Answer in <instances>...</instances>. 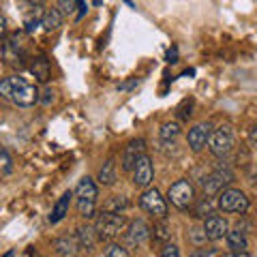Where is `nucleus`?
Wrapping results in <instances>:
<instances>
[{"mask_svg": "<svg viewBox=\"0 0 257 257\" xmlns=\"http://www.w3.org/2000/svg\"><path fill=\"white\" fill-rule=\"evenodd\" d=\"M0 99L11 101L18 107H32L35 103H39V90L24 77L11 75L0 79Z\"/></svg>", "mask_w": 257, "mask_h": 257, "instance_id": "f257e3e1", "label": "nucleus"}, {"mask_svg": "<svg viewBox=\"0 0 257 257\" xmlns=\"http://www.w3.org/2000/svg\"><path fill=\"white\" fill-rule=\"evenodd\" d=\"M202 229H204V234H206V238L210 240V242H216V240H223L225 236H227L229 223H227V219H225V216L212 214L210 219H206V221H204Z\"/></svg>", "mask_w": 257, "mask_h": 257, "instance_id": "ddd939ff", "label": "nucleus"}, {"mask_svg": "<svg viewBox=\"0 0 257 257\" xmlns=\"http://www.w3.org/2000/svg\"><path fill=\"white\" fill-rule=\"evenodd\" d=\"M231 182H234V172L227 165H219L216 170H212L210 174L202 178V189L206 195H219L223 187H227Z\"/></svg>", "mask_w": 257, "mask_h": 257, "instance_id": "0eeeda50", "label": "nucleus"}, {"mask_svg": "<svg viewBox=\"0 0 257 257\" xmlns=\"http://www.w3.org/2000/svg\"><path fill=\"white\" fill-rule=\"evenodd\" d=\"M62 26V13L58 9H47L41 18V28L47 32H54Z\"/></svg>", "mask_w": 257, "mask_h": 257, "instance_id": "4be33fe9", "label": "nucleus"}, {"mask_svg": "<svg viewBox=\"0 0 257 257\" xmlns=\"http://www.w3.org/2000/svg\"><path fill=\"white\" fill-rule=\"evenodd\" d=\"M75 240L79 248H86V251H94V246L101 242L99 236H96V229L94 225H79V227L75 229Z\"/></svg>", "mask_w": 257, "mask_h": 257, "instance_id": "2eb2a0df", "label": "nucleus"}, {"mask_svg": "<svg viewBox=\"0 0 257 257\" xmlns=\"http://www.w3.org/2000/svg\"><path fill=\"white\" fill-rule=\"evenodd\" d=\"M128 208V199L124 195H111L105 204H103L101 212H111V214H122Z\"/></svg>", "mask_w": 257, "mask_h": 257, "instance_id": "b1692460", "label": "nucleus"}, {"mask_svg": "<svg viewBox=\"0 0 257 257\" xmlns=\"http://www.w3.org/2000/svg\"><path fill=\"white\" fill-rule=\"evenodd\" d=\"M216 208L221 212H227V214H244L248 210V197L244 195V191L240 189H223L219 195H216Z\"/></svg>", "mask_w": 257, "mask_h": 257, "instance_id": "7ed1b4c3", "label": "nucleus"}, {"mask_svg": "<svg viewBox=\"0 0 257 257\" xmlns=\"http://www.w3.org/2000/svg\"><path fill=\"white\" fill-rule=\"evenodd\" d=\"M225 242H227L229 251H248V238L242 229H229L227 236H225Z\"/></svg>", "mask_w": 257, "mask_h": 257, "instance_id": "a211bd4d", "label": "nucleus"}, {"mask_svg": "<svg viewBox=\"0 0 257 257\" xmlns=\"http://www.w3.org/2000/svg\"><path fill=\"white\" fill-rule=\"evenodd\" d=\"M54 248H56V253H58V257H75L79 244H77L75 238L62 236V238H58L54 242Z\"/></svg>", "mask_w": 257, "mask_h": 257, "instance_id": "aec40b11", "label": "nucleus"}, {"mask_svg": "<svg viewBox=\"0 0 257 257\" xmlns=\"http://www.w3.org/2000/svg\"><path fill=\"white\" fill-rule=\"evenodd\" d=\"M71 199H73V191H64L62 195L58 197V202L54 204V208H52V214H50V223H52V225H58V223L64 219V216L69 214Z\"/></svg>", "mask_w": 257, "mask_h": 257, "instance_id": "dca6fc26", "label": "nucleus"}, {"mask_svg": "<svg viewBox=\"0 0 257 257\" xmlns=\"http://www.w3.org/2000/svg\"><path fill=\"white\" fill-rule=\"evenodd\" d=\"M172 225H170V221L167 219H161V221H157L155 223V227L150 229V236L155 238V240H159V242H163V244H167L172 240Z\"/></svg>", "mask_w": 257, "mask_h": 257, "instance_id": "412c9836", "label": "nucleus"}, {"mask_svg": "<svg viewBox=\"0 0 257 257\" xmlns=\"http://www.w3.org/2000/svg\"><path fill=\"white\" fill-rule=\"evenodd\" d=\"M208 150L212 152L216 159H225L234 150V128L229 124H221L216 126L210 133V140H208Z\"/></svg>", "mask_w": 257, "mask_h": 257, "instance_id": "20e7f679", "label": "nucleus"}, {"mask_svg": "<svg viewBox=\"0 0 257 257\" xmlns=\"http://www.w3.org/2000/svg\"><path fill=\"white\" fill-rule=\"evenodd\" d=\"M216 251L214 248H197V251H193L191 257H214Z\"/></svg>", "mask_w": 257, "mask_h": 257, "instance_id": "72a5a7b5", "label": "nucleus"}, {"mask_svg": "<svg viewBox=\"0 0 257 257\" xmlns=\"http://www.w3.org/2000/svg\"><path fill=\"white\" fill-rule=\"evenodd\" d=\"M3 56L7 64H13V67H22L24 60H26V45H24L20 35H11L7 39V43L3 45Z\"/></svg>", "mask_w": 257, "mask_h": 257, "instance_id": "1a4fd4ad", "label": "nucleus"}, {"mask_svg": "<svg viewBox=\"0 0 257 257\" xmlns=\"http://www.w3.org/2000/svg\"><path fill=\"white\" fill-rule=\"evenodd\" d=\"M86 11H88V5L86 3H79V15H77V20H82Z\"/></svg>", "mask_w": 257, "mask_h": 257, "instance_id": "58836bf2", "label": "nucleus"}, {"mask_svg": "<svg viewBox=\"0 0 257 257\" xmlns=\"http://www.w3.org/2000/svg\"><path fill=\"white\" fill-rule=\"evenodd\" d=\"M140 86V77H131V79H126V82H122L118 86V90H122V92H126V90H133V88H138Z\"/></svg>", "mask_w": 257, "mask_h": 257, "instance_id": "473e14b6", "label": "nucleus"}, {"mask_svg": "<svg viewBox=\"0 0 257 257\" xmlns=\"http://www.w3.org/2000/svg\"><path fill=\"white\" fill-rule=\"evenodd\" d=\"M77 5H79V3H75V0H60V3L56 5V7H58V11H60L62 15H69V13L75 11Z\"/></svg>", "mask_w": 257, "mask_h": 257, "instance_id": "7c9ffc66", "label": "nucleus"}, {"mask_svg": "<svg viewBox=\"0 0 257 257\" xmlns=\"http://www.w3.org/2000/svg\"><path fill=\"white\" fill-rule=\"evenodd\" d=\"M126 219L124 214H111V212H101L94 221V229L99 240H111L116 238L120 231H124Z\"/></svg>", "mask_w": 257, "mask_h": 257, "instance_id": "423d86ee", "label": "nucleus"}, {"mask_svg": "<svg viewBox=\"0 0 257 257\" xmlns=\"http://www.w3.org/2000/svg\"><path fill=\"white\" fill-rule=\"evenodd\" d=\"M214 214V204L210 202L208 197H202V199H195V204H193V216L195 219H210Z\"/></svg>", "mask_w": 257, "mask_h": 257, "instance_id": "5701e85b", "label": "nucleus"}, {"mask_svg": "<svg viewBox=\"0 0 257 257\" xmlns=\"http://www.w3.org/2000/svg\"><path fill=\"white\" fill-rule=\"evenodd\" d=\"M144 150H146V142H144L142 138L126 144L124 150H122V159H120V163H122V170L124 172H133V167L138 165V161L142 159V155H146Z\"/></svg>", "mask_w": 257, "mask_h": 257, "instance_id": "9b49d317", "label": "nucleus"}, {"mask_svg": "<svg viewBox=\"0 0 257 257\" xmlns=\"http://www.w3.org/2000/svg\"><path fill=\"white\" fill-rule=\"evenodd\" d=\"M189 240H191V242L193 244H195V246H202V244H206V234H204V229L202 227H191L189 229Z\"/></svg>", "mask_w": 257, "mask_h": 257, "instance_id": "cd10ccee", "label": "nucleus"}, {"mask_svg": "<svg viewBox=\"0 0 257 257\" xmlns=\"http://www.w3.org/2000/svg\"><path fill=\"white\" fill-rule=\"evenodd\" d=\"M5 257H13V251H9V253H7V255H5Z\"/></svg>", "mask_w": 257, "mask_h": 257, "instance_id": "ea45409f", "label": "nucleus"}, {"mask_svg": "<svg viewBox=\"0 0 257 257\" xmlns=\"http://www.w3.org/2000/svg\"><path fill=\"white\" fill-rule=\"evenodd\" d=\"M210 133H212V124L210 122H199L195 124L189 131L187 135V142H189V148L193 152H202L208 146V140H210Z\"/></svg>", "mask_w": 257, "mask_h": 257, "instance_id": "f8f14e48", "label": "nucleus"}, {"mask_svg": "<svg viewBox=\"0 0 257 257\" xmlns=\"http://www.w3.org/2000/svg\"><path fill=\"white\" fill-rule=\"evenodd\" d=\"M105 257H131L128 255V251L124 246H120V244H109L105 248Z\"/></svg>", "mask_w": 257, "mask_h": 257, "instance_id": "c756f323", "label": "nucleus"}, {"mask_svg": "<svg viewBox=\"0 0 257 257\" xmlns=\"http://www.w3.org/2000/svg\"><path fill=\"white\" fill-rule=\"evenodd\" d=\"M248 144H251L253 148H257V124H253L251 131H248Z\"/></svg>", "mask_w": 257, "mask_h": 257, "instance_id": "c9c22d12", "label": "nucleus"}, {"mask_svg": "<svg viewBox=\"0 0 257 257\" xmlns=\"http://www.w3.org/2000/svg\"><path fill=\"white\" fill-rule=\"evenodd\" d=\"M30 73L35 75L37 82L45 84L47 79H50V75H52L50 60H47L45 56H37V58H32V62H30Z\"/></svg>", "mask_w": 257, "mask_h": 257, "instance_id": "f3484780", "label": "nucleus"}, {"mask_svg": "<svg viewBox=\"0 0 257 257\" xmlns=\"http://www.w3.org/2000/svg\"><path fill=\"white\" fill-rule=\"evenodd\" d=\"M140 206L146 210L150 216H155L157 221L161 219H167V202H165V197L161 195V193L157 189H146L140 195Z\"/></svg>", "mask_w": 257, "mask_h": 257, "instance_id": "6e6552de", "label": "nucleus"}, {"mask_svg": "<svg viewBox=\"0 0 257 257\" xmlns=\"http://www.w3.org/2000/svg\"><path fill=\"white\" fill-rule=\"evenodd\" d=\"M5 32H7V20L3 18V15H0V39L5 37Z\"/></svg>", "mask_w": 257, "mask_h": 257, "instance_id": "4c0bfd02", "label": "nucleus"}, {"mask_svg": "<svg viewBox=\"0 0 257 257\" xmlns=\"http://www.w3.org/2000/svg\"><path fill=\"white\" fill-rule=\"evenodd\" d=\"M165 62H170V64H176V62H178V47H170V50H167Z\"/></svg>", "mask_w": 257, "mask_h": 257, "instance_id": "f704fd0d", "label": "nucleus"}, {"mask_svg": "<svg viewBox=\"0 0 257 257\" xmlns=\"http://www.w3.org/2000/svg\"><path fill=\"white\" fill-rule=\"evenodd\" d=\"M167 202L178 210H189L195 204V187L189 180H176L170 189H167Z\"/></svg>", "mask_w": 257, "mask_h": 257, "instance_id": "39448f33", "label": "nucleus"}, {"mask_svg": "<svg viewBox=\"0 0 257 257\" xmlns=\"http://www.w3.org/2000/svg\"><path fill=\"white\" fill-rule=\"evenodd\" d=\"M221 257H251V253L248 251H227V253H223Z\"/></svg>", "mask_w": 257, "mask_h": 257, "instance_id": "e433bc0d", "label": "nucleus"}, {"mask_svg": "<svg viewBox=\"0 0 257 257\" xmlns=\"http://www.w3.org/2000/svg\"><path fill=\"white\" fill-rule=\"evenodd\" d=\"M148 238H150V227L146 225V221L138 219V221H131V223L126 225V229H124V242L128 246H140V244L146 242Z\"/></svg>", "mask_w": 257, "mask_h": 257, "instance_id": "4468645a", "label": "nucleus"}, {"mask_svg": "<svg viewBox=\"0 0 257 257\" xmlns=\"http://www.w3.org/2000/svg\"><path fill=\"white\" fill-rule=\"evenodd\" d=\"M182 133V128H180V122H163L159 128V138L161 142H176L178 140V135Z\"/></svg>", "mask_w": 257, "mask_h": 257, "instance_id": "a878e982", "label": "nucleus"}, {"mask_svg": "<svg viewBox=\"0 0 257 257\" xmlns=\"http://www.w3.org/2000/svg\"><path fill=\"white\" fill-rule=\"evenodd\" d=\"M193 101L191 99H184L182 103H180V107H178V120H182V122H187V120L191 118V114H193Z\"/></svg>", "mask_w": 257, "mask_h": 257, "instance_id": "c85d7f7f", "label": "nucleus"}, {"mask_svg": "<svg viewBox=\"0 0 257 257\" xmlns=\"http://www.w3.org/2000/svg\"><path fill=\"white\" fill-rule=\"evenodd\" d=\"M159 257H180V248L172 242H167V244H163V248H161Z\"/></svg>", "mask_w": 257, "mask_h": 257, "instance_id": "2f4dec72", "label": "nucleus"}, {"mask_svg": "<svg viewBox=\"0 0 257 257\" xmlns=\"http://www.w3.org/2000/svg\"><path fill=\"white\" fill-rule=\"evenodd\" d=\"M32 7V11H28L26 15H24V30L28 32H35L39 26H41V18H43V5L41 3H35V5H30Z\"/></svg>", "mask_w": 257, "mask_h": 257, "instance_id": "6ab92c4d", "label": "nucleus"}, {"mask_svg": "<svg viewBox=\"0 0 257 257\" xmlns=\"http://www.w3.org/2000/svg\"><path fill=\"white\" fill-rule=\"evenodd\" d=\"M75 195V204H77V212L82 219H92L96 214V197H99V187L90 176H84L77 182V187L73 191Z\"/></svg>", "mask_w": 257, "mask_h": 257, "instance_id": "f03ea898", "label": "nucleus"}, {"mask_svg": "<svg viewBox=\"0 0 257 257\" xmlns=\"http://www.w3.org/2000/svg\"><path fill=\"white\" fill-rule=\"evenodd\" d=\"M99 184H105V187H111V184L116 182V163L114 159H107L105 163H103V167L99 170Z\"/></svg>", "mask_w": 257, "mask_h": 257, "instance_id": "393cba45", "label": "nucleus"}, {"mask_svg": "<svg viewBox=\"0 0 257 257\" xmlns=\"http://www.w3.org/2000/svg\"><path fill=\"white\" fill-rule=\"evenodd\" d=\"M54 101H56V90H54V88L45 86L43 90H39V103H41L43 107H50Z\"/></svg>", "mask_w": 257, "mask_h": 257, "instance_id": "bb28decb", "label": "nucleus"}, {"mask_svg": "<svg viewBox=\"0 0 257 257\" xmlns=\"http://www.w3.org/2000/svg\"><path fill=\"white\" fill-rule=\"evenodd\" d=\"M133 184L138 189H150L152 180H155V165H152V159L148 155H142V159L138 161V165L133 167Z\"/></svg>", "mask_w": 257, "mask_h": 257, "instance_id": "9d476101", "label": "nucleus"}]
</instances>
